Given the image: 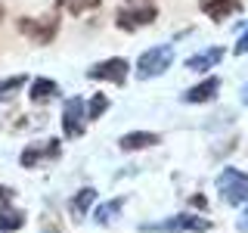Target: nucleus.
<instances>
[{
    "instance_id": "f03ea898",
    "label": "nucleus",
    "mask_w": 248,
    "mask_h": 233,
    "mask_svg": "<svg viewBox=\"0 0 248 233\" xmlns=\"http://www.w3.org/2000/svg\"><path fill=\"white\" fill-rule=\"evenodd\" d=\"M174 62V44H158V47H149L143 56L137 59V78H158L165 75Z\"/></svg>"
},
{
    "instance_id": "5701e85b",
    "label": "nucleus",
    "mask_w": 248,
    "mask_h": 233,
    "mask_svg": "<svg viewBox=\"0 0 248 233\" xmlns=\"http://www.w3.org/2000/svg\"><path fill=\"white\" fill-rule=\"evenodd\" d=\"M192 205H196V208H205V196H192Z\"/></svg>"
},
{
    "instance_id": "a211bd4d",
    "label": "nucleus",
    "mask_w": 248,
    "mask_h": 233,
    "mask_svg": "<svg viewBox=\"0 0 248 233\" xmlns=\"http://www.w3.org/2000/svg\"><path fill=\"white\" fill-rule=\"evenodd\" d=\"M99 3L103 0H56V6H62V10L72 13V16H84L90 10H99Z\"/></svg>"
},
{
    "instance_id": "9d476101",
    "label": "nucleus",
    "mask_w": 248,
    "mask_h": 233,
    "mask_svg": "<svg viewBox=\"0 0 248 233\" xmlns=\"http://www.w3.org/2000/svg\"><path fill=\"white\" fill-rule=\"evenodd\" d=\"M161 143V134L155 131H130L118 140V146L124 152H137V150H149V146H158Z\"/></svg>"
},
{
    "instance_id": "39448f33",
    "label": "nucleus",
    "mask_w": 248,
    "mask_h": 233,
    "mask_svg": "<svg viewBox=\"0 0 248 233\" xmlns=\"http://www.w3.org/2000/svg\"><path fill=\"white\" fill-rule=\"evenodd\" d=\"M84 128H87V103L81 97L65 100V106H62V134L75 140L84 134Z\"/></svg>"
},
{
    "instance_id": "b1692460",
    "label": "nucleus",
    "mask_w": 248,
    "mask_h": 233,
    "mask_svg": "<svg viewBox=\"0 0 248 233\" xmlns=\"http://www.w3.org/2000/svg\"><path fill=\"white\" fill-rule=\"evenodd\" d=\"M242 100H245V103H248V84H245V87H242Z\"/></svg>"
},
{
    "instance_id": "2eb2a0df",
    "label": "nucleus",
    "mask_w": 248,
    "mask_h": 233,
    "mask_svg": "<svg viewBox=\"0 0 248 233\" xmlns=\"http://www.w3.org/2000/svg\"><path fill=\"white\" fill-rule=\"evenodd\" d=\"M220 59H223V47H208V50H202V53L186 59V68L189 72H205V68H214Z\"/></svg>"
},
{
    "instance_id": "f257e3e1",
    "label": "nucleus",
    "mask_w": 248,
    "mask_h": 233,
    "mask_svg": "<svg viewBox=\"0 0 248 233\" xmlns=\"http://www.w3.org/2000/svg\"><path fill=\"white\" fill-rule=\"evenodd\" d=\"M211 221L199 215H174L165 221H152V224H140V233H208Z\"/></svg>"
},
{
    "instance_id": "1a4fd4ad",
    "label": "nucleus",
    "mask_w": 248,
    "mask_h": 233,
    "mask_svg": "<svg viewBox=\"0 0 248 233\" xmlns=\"http://www.w3.org/2000/svg\"><path fill=\"white\" fill-rule=\"evenodd\" d=\"M199 6L211 22H223V19H230L232 13L242 10V0H199Z\"/></svg>"
},
{
    "instance_id": "0eeeda50",
    "label": "nucleus",
    "mask_w": 248,
    "mask_h": 233,
    "mask_svg": "<svg viewBox=\"0 0 248 233\" xmlns=\"http://www.w3.org/2000/svg\"><path fill=\"white\" fill-rule=\"evenodd\" d=\"M127 72H130V62L124 56H112V59H103L96 66L87 68V78L90 81H112V84H124L127 81Z\"/></svg>"
},
{
    "instance_id": "a878e982",
    "label": "nucleus",
    "mask_w": 248,
    "mask_h": 233,
    "mask_svg": "<svg viewBox=\"0 0 248 233\" xmlns=\"http://www.w3.org/2000/svg\"><path fill=\"white\" fill-rule=\"evenodd\" d=\"M134 3H140V0H134Z\"/></svg>"
},
{
    "instance_id": "20e7f679",
    "label": "nucleus",
    "mask_w": 248,
    "mask_h": 233,
    "mask_svg": "<svg viewBox=\"0 0 248 233\" xmlns=\"http://www.w3.org/2000/svg\"><path fill=\"white\" fill-rule=\"evenodd\" d=\"M217 190L230 205H242L248 202V174L239 168H223L217 174Z\"/></svg>"
},
{
    "instance_id": "6e6552de",
    "label": "nucleus",
    "mask_w": 248,
    "mask_h": 233,
    "mask_svg": "<svg viewBox=\"0 0 248 233\" xmlns=\"http://www.w3.org/2000/svg\"><path fill=\"white\" fill-rule=\"evenodd\" d=\"M155 16H158V10H155L152 3H143V6H134V10H118L115 25L124 28V31H137V28H143V25H152Z\"/></svg>"
},
{
    "instance_id": "6ab92c4d",
    "label": "nucleus",
    "mask_w": 248,
    "mask_h": 233,
    "mask_svg": "<svg viewBox=\"0 0 248 233\" xmlns=\"http://www.w3.org/2000/svg\"><path fill=\"white\" fill-rule=\"evenodd\" d=\"M106 109H108V97L106 93H93V100L87 103V121H96Z\"/></svg>"
},
{
    "instance_id": "f3484780",
    "label": "nucleus",
    "mask_w": 248,
    "mask_h": 233,
    "mask_svg": "<svg viewBox=\"0 0 248 233\" xmlns=\"http://www.w3.org/2000/svg\"><path fill=\"white\" fill-rule=\"evenodd\" d=\"M28 84L25 75H13V78H0V103H6V100H13L16 93Z\"/></svg>"
},
{
    "instance_id": "393cba45",
    "label": "nucleus",
    "mask_w": 248,
    "mask_h": 233,
    "mask_svg": "<svg viewBox=\"0 0 248 233\" xmlns=\"http://www.w3.org/2000/svg\"><path fill=\"white\" fill-rule=\"evenodd\" d=\"M0 19H3V6H0Z\"/></svg>"
},
{
    "instance_id": "aec40b11",
    "label": "nucleus",
    "mask_w": 248,
    "mask_h": 233,
    "mask_svg": "<svg viewBox=\"0 0 248 233\" xmlns=\"http://www.w3.org/2000/svg\"><path fill=\"white\" fill-rule=\"evenodd\" d=\"M16 199V190H13V186H3V183H0V205H6V202H13Z\"/></svg>"
},
{
    "instance_id": "412c9836",
    "label": "nucleus",
    "mask_w": 248,
    "mask_h": 233,
    "mask_svg": "<svg viewBox=\"0 0 248 233\" xmlns=\"http://www.w3.org/2000/svg\"><path fill=\"white\" fill-rule=\"evenodd\" d=\"M236 53L242 56V53H248V28L242 31V37H239V44H236Z\"/></svg>"
},
{
    "instance_id": "7ed1b4c3",
    "label": "nucleus",
    "mask_w": 248,
    "mask_h": 233,
    "mask_svg": "<svg viewBox=\"0 0 248 233\" xmlns=\"http://www.w3.org/2000/svg\"><path fill=\"white\" fill-rule=\"evenodd\" d=\"M16 28H19V34H25L28 41L44 47V44H50L53 37H56L59 19L56 16H22V19L16 22Z\"/></svg>"
},
{
    "instance_id": "423d86ee",
    "label": "nucleus",
    "mask_w": 248,
    "mask_h": 233,
    "mask_svg": "<svg viewBox=\"0 0 248 233\" xmlns=\"http://www.w3.org/2000/svg\"><path fill=\"white\" fill-rule=\"evenodd\" d=\"M59 152H62V143L50 137V140H41V143H28L25 150H22L19 162H22V168H37V165H44V162H56Z\"/></svg>"
},
{
    "instance_id": "9b49d317",
    "label": "nucleus",
    "mask_w": 248,
    "mask_h": 233,
    "mask_svg": "<svg viewBox=\"0 0 248 233\" xmlns=\"http://www.w3.org/2000/svg\"><path fill=\"white\" fill-rule=\"evenodd\" d=\"M217 90H220V78H205L202 84H196V87H189L183 93V103H211V100L217 97Z\"/></svg>"
},
{
    "instance_id": "dca6fc26",
    "label": "nucleus",
    "mask_w": 248,
    "mask_h": 233,
    "mask_svg": "<svg viewBox=\"0 0 248 233\" xmlns=\"http://www.w3.org/2000/svg\"><path fill=\"white\" fill-rule=\"evenodd\" d=\"M121 208H124V196H118V199H108V202H103V205H96V212H93V221L96 224H112L115 217L121 215Z\"/></svg>"
},
{
    "instance_id": "4468645a",
    "label": "nucleus",
    "mask_w": 248,
    "mask_h": 233,
    "mask_svg": "<svg viewBox=\"0 0 248 233\" xmlns=\"http://www.w3.org/2000/svg\"><path fill=\"white\" fill-rule=\"evenodd\" d=\"M25 212L22 208H16L13 202H6V205H0V233H16L25 227Z\"/></svg>"
},
{
    "instance_id": "4be33fe9",
    "label": "nucleus",
    "mask_w": 248,
    "mask_h": 233,
    "mask_svg": "<svg viewBox=\"0 0 248 233\" xmlns=\"http://www.w3.org/2000/svg\"><path fill=\"white\" fill-rule=\"evenodd\" d=\"M236 227L242 230V233H248V208L242 212V217H239V221H236Z\"/></svg>"
},
{
    "instance_id": "f8f14e48",
    "label": "nucleus",
    "mask_w": 248,
    "mask_h": 233,
    "mask_svg": "<svg viewBox=\"0 0 248 233\" xmlns=\"http://www.w3.org/2000/svg\"><path fill=\"white\" fill-rule=\"evenodd\" d=\"M56 93H59V84L53 81V78H34V81H31V87H28V100L41 106V103L56 100Z\"/></svg>"
},
{
    "instance_id": "ddd939ff",
    "label": "nucleus",
    "mask_w": 248,
    "mask_h": 233,
    "mask_svg": "<svg viewBox=\"0 0 248 233\" xmlns=\"http://www.w3.org/2000/svg\"><path fill=\"white\" fill-rule=\"evenodd\" d=\"M93 202H96V190H93V186H81V190L72 196V202H68V212H72L75 221H84Z\"/></svg>"
}]
</instances>
